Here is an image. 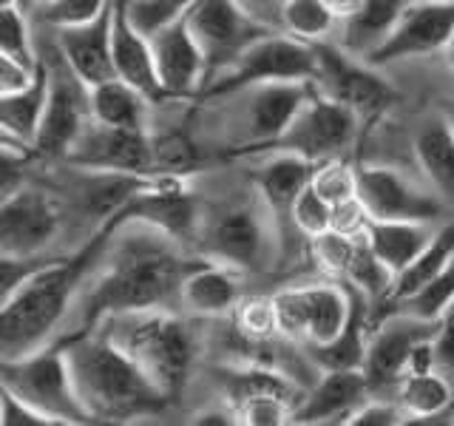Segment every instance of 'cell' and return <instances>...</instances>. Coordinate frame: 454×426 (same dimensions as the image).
Returning a JSON list of instances; mask_svg holds the SVG:
<instances>
[{
    "mask_svg": "<svg viewBox=\"0 0 454 426\" xmlns=\"http://www.w3.org/2000/svg\"><path fill=\"white\" fill-rule=\"evenodd\" d=\"M199 253L145 219L120 217L97 239V250L80 288L68 335L89 333L111 312L176 310L179 293Z\"/></svg>",
    "mask_w": 454,
    "mask_h": 426,
    "instance_id": "1",
    "label": "cell"
},
{
    "mask_svg": "<svg viewBox=\"0 0 454 426\" xmlns=\"http://www.w3.org/2000/svg\"><path fill=\"white\" fill-rule=\"evenodd\" d=\"M193 250L207 262L231 264L250 279L281 273V241L264 196L247 168H202Z\"/></svg>",
    "mask_w": 454,
    "mask_h": 426,
    "instance_id": "2",
    "label": "cell"
},
{
    "mask_svg": "<svg viewBox=\"0 0 454 426\" xmlns=\"http://www.w3.org/2000/svg\"><path fill=\"white\" fill-rule=\"evenodd\" d=\"M316 83H250L182 103V122L207 162L262 154L284 134Z\"/></svg>",
    "mask_w": 454,
    "mask_h": 426,
    "instance_id": "3",
    "label": "cell"
},
{
    "mask_svg": "<svg viewBox=\"0 0 454 426\" xmlns=\"http://www.w3.org/2000/svg\"><path fill=\"white\" fill-rule=\"evenodd\" d=\"M97 239L68 259L37 267L9 296L0 298V361L26 359L43 347L66 341Z\"/></svg>",
    "mask_w": 454,
    "mask_h": 426,
    "instance_id": "4",
    "label": "cell"
},
{
    "mask_svg": "<svg viewBox=\"0 0 454 426\" xmlns=\"http://www.w3.org/2000/svg\"><path fill=\"white\" fill-rule=\"evenodd\" d=\"M71 369V381L91 423H125L153 418L170 406L162 390L142 373V367L111 344L97 330L60 341Z\"/></svg>",
    "mask_w": 454,
    "mask_h": 426,
    "instance_id": "5",
    "label": "cell"
},
{
    "mask_svg": "<svg viewBox=\"0 0 454 426\" xmlns=\"http://www.w3.org/2000/svg\"><path fill=\"white\" fill-rule=\"evenodd\" d=\"M99 233L66 202V196L37 170V160L28 174L4 191L0 202V256L14 259H68L85 250Z\"/></svg>",
    "mask_w": 454,
    "mask_h": 426,
    "instance_id": "6",
    "label": "cell"
},
{
    "mask_svg": "<svg viewBox=\"0 0 454 426\" xmlns=\"http://www.w3.org/2000/svg\"><path fill=\"white\" fill-rule=\"evenodd\" d=\"M94 330L131 355L170 404L182 401L202 361L199 319L176 310H131L111 312Z\"/></svg>",
    "mask_w": 454,
    "mask_h": 426,
    "instance_id": "7",
    "label": "cell"
},
{
    "mask_svg": "<svg viewBox=\"0 0 454 426\" xmlns=\"http://www.w3.org/2000/svg\"><path fill=\"white\" fill-rule=\"evenodd\" d=\"M241 165L247 168L255 188L264 196L270 217L276 222L278 241H281V273H293L295 267L309 264V239L295 227V202L301 191L316 177V162L290 151H262L241 156Z\"/></svg>",
    "mask_w": 454,
    "mask_h": 426,
    "instance_id": "8",
    "label": "cell"
},
{
    "mask_svg": "<svg viewBox=\"0 0 454 426\" xmlns=\"http://www.w3.org/2000/svg\"><path fill=\"white\" fill-rule=\"evenodd\" d=\"M0 390L46 415L51 426L91 423L71 381L63 344H49L26 359L0 361Z\"/></svg>",
    "mask_w": 454,
    "mask_h": 426,
    "instance_id": "9",
    "label": "cell"
},
{
    "mask_svg": "<svg viewBox=\"0 0 454 426\" xmlns=\"http://www.w3.org/2000/svg\"><path fill=\"white\" fill-rule=\"evenodd\" d=\"M361 114H355L349 106L338 99L312 91L301 108L293 114L290 125L267 151H290L304 156L309 162H330V160H349L352 151L358 148V139L364 134Z\"/></svg>",
    "mask_w": 454,
    "mask_h": 426,
    "instance_id": "10",
    "label": "cell"
},
{
    "mask_svg": "<svg viewBox=\"0 0 454 426\" xmlns=\"http://www.w3.org/2000/svg\"><path fill=\"white\" fill-rule=\"evenodd\" d=\"M355 188L372 219L449 222L454 210L426 185L415 170L397 162H355Z\"/></svg>",
    "mask_w": 454,
    "mask_h": 426,
    "instance_id": "11",
    "label": "cell"
},
{
    "mask_svg": "<svg viewBox=\"0 0 454 426\" xmlns=\"http://www.w3.org/2000/svg\"><path fill=\"white\" fill-rule=\"evenodd\" d=\"M318 49L287 32H267L241 51L231 66L216 71L202 94H219L250 83H316ZM199 94V97H202ZM196 99V97H193Z\"/></svg>",
    "mask_w": 454,
    "mask_h": 426,
    "instance_id": "12",
    "label": "cell"
},
{
    "mask_svg": "<svg viewBox=\"0 0 454 426\" xmlns=\"http://www.w3.org/2000/svg\"><path fill=\"white\" fill-rule=\"evenodd\" d=\"M40 63L49 75V103L43 114V125L35 142L37 160L57 162L68 154L71 142L77 139L82 125L91 120V97L71 66L63 60V54L51 46L46 37V49H40Z\"/></svg>",
    "mask_w": 454,
    "mask_h": 426,
    "instance_id": "13",
    "label": "cell"
},
{
    "mask_svg": "<svg viewBox=\"0 0 454 426\" xmlns=\"http://www.w3.org/2000/svg\"><path fill=\"white\" fill-rule=\"evenodd\" d=\"M318 49V91L349 106L361 114L364 122H375L383 114H389L397 103V91L383 77V68L369 66L366 60L347 54L335 43H316Z\"/></svg>",
    "mask_w": 454,
    "mask_h": 426,
    "instance_id": "14",
    "label": "cell"
},
{
    "mask_svg": "<svg viewBox=\"0 0 454 426\" xmlns=\"http://www.w3.org/2000/svg\"><path fill=\"white\" fill-rule=\"evenodd\" d=\"M437 321L411 316L403 310H387L372 319L366 341L364 375L372 395L395 398L397 383L409 373V355L423 338L437 335Z\"/></svg>",
    "mask_w": 454,
    "mask_h": 426,
    "instance_id": "15",
    "label": "cell"
},
{
    "mask_svg": "<svg viewBox=\"0 0 454 426\" xmlns=\"http://www.w3.org/2000/svg\"><path fill=\"white\" fill-rule=\"evenodd\" d=\"M184 18H188L191 32L196 35L199 46L205 51V60H207L205 83L224 66H231L253 40H259L267 32H276V28L250 18V14L241 9L239 0H196V6L184 14Z\"/></svg>",
    "mask_w": 454,
    "mask_h": 426,
    "instance_id": "16",
    "label": "cell"
},
{
    "mask_svg": "<svg viewBox=\"0 0 454 426\" xmlns=\"http://www.w3.org/2000/svg\"><path fill=\"white\" fill-rule=\"evenodd\" d=\"M57 162L94 170H122V174H156L153 137L151 131L114 128L91 117L71 142L68 154Z\"/></svg>",
    "mask_w": 454,
    "mask_h": 426,
    "instance_id": "17",
    "label": "cell"
},
{
    "mask_svg": "<svg viewBox=\"0 0 454 426\" xmlns=\"http://www.w3.org/2000/svg\"><path fill=\"white\" fill-rule=\"evenodd\" d=\"M451 35H454V4L420 0V4H415L406 12V18L392 32V37L366 63L387 71L389 66L418 60V57L426 54H443Z\"/></svg>",
    "mask_w": 454,
    "mask_h": 426,
    "instance_id": "18",
    "label": "cell"
},
{
    "mask_svg": "<svg viewBox=\"0 0 454 426\" xmlns=\"http://www.w3.org/2000/svg\"><path fill=\"white\" fill-rule=\"evenodd\" d=\"M151 46L156 57V75L165 99H193L199 97L207 77V60L191 32L188 18L170 23L151 35Z\"/></svg>",
    "mask_w": 454,
    "mask_h": 426,
    "instance_id": "19",
    "label": "cell"
},
{
    "mask_svg": "<svg viewBox=\"0 0 454 426\" xmlns=\"http://www.w3.org/2000/svg\"><path fill=\"white\" fill-rule=\"evenodd\" d=\"M51 46L63 54V60L71 66V71L89 85L106 83L117 77L114 71V4L99 14L97 20L71 26V28H57V32H46Z\"/></svg>",
    "mask_w": 454,
    "mask_h": 426,
    "instance_id": "20",
    "label": "cell"
},
{
    "mask_svg": "<svg viewBox=\"0 0 454 426\" xmlns=\"http://www.w3.org/2000/svg\"><path fill=\"white\" fill-rule=\"evenodd\" d=\"M411 170L454 210V125L437 111L423 114L409 137Z\"/></svg>",
    "mask_w": 454,
    "mask_h": 426,
    "instance_id": "21",
    "label": "cell"
},
{
    "mask_svg": "<svg viewBox=\"0 0 454 426\" xmlns=\"http://www.w3.org/2000/svg\"><path fill=\"white\" fill-rule=\"evenodd\" d=\"M250 276L231 264L202 262L191 270L179 293V312L188 319L231 316L239 302L250 293Z\"/></svg>",
    "mask_w": 454,
    "mask_h": 426,
    "instance_id": "22",
    "label": "cell"
},
{
    "mask_svg": "<svg viewBox=\"0 0 454 426\" xmlns=\"http://www.w3.org/2000/svg\"><path fill=\"white\" fill-rule=\"evenodd\" d=\"M369 395L364 369H330L307 390L293 423H349Z\"/></svg>",
    "mask_w": 454,
    "mask_h": 426,
    "instance_id": "23",
    "label": "cell"
},
{
    "mask_svg": "<svg viewBox=\"0 0 454 426\" xmlns=\"http://www.w3.org/2000/svg\"><path fill=\"white\" fill-rule=\"evenodd\" d=\"M111 54H114V71H117L120 80L131 83L134 89L148 94L153 103H165L160 75H156V57H153L151 37L142 35L134 26V20L128 18L125 0H114Z\"/></svg>",
    "mask_w": 454,
    "mask_h": 426,
    "instance_id": "24",
    "label": "cell"
},
{
    "mask_svg": "<svg viewBox=\"0 0 454 426\" xmlns=\"http://www.w3.org/2000/svg\"><path fill=\"white\" fill-rule=\"evenodd\" d=\"M415 4H420V0H364L358 12L340 20L330 43L358 57V60H369L392 37V32L401 26L406 12Z\"/></svg>",
    "mask_w": 454,
    "mask_h": 426,
    "instance_id": "25",
    "label": "cell"
},
{
    "mask_svg": "<svg viewBox=\"0 0 454 426\" xmlns=\"http://www.w3.org/2000/svg\"><path fill=\"white\" fill-rule=\"evenodd\" d=\"M307 304V341L304 344H330L344 333L352 316V293L340 279L309 276L298 279Z\"/></svg>",
    "mask_w": 454,
    "mask_h": 426,
    "instance_id": "26",
    "label": "cell"
},
{
    "mask_svg": "<svg viewBox=\"0 0 454 426\" xmlns=\"http://www.w3.org/2000/svg\"><path fill=\"white\" fill-rule=\"evenodd\" d=\"M443 225V222H440ZM437 222H411V219H372L366 222V241L378 259L387 264L395 279L429 248L437 233Z\"/></svg>",
    "mask_w": 454,
    "mask_h": 426,
    "instance_id": "27",
    "label": "cell"
},
{
    "mask_svg": "<svg viewBox=\"0 0 454 426\" xmlns=\"http://www.w3.org/2000/svg\"><path fill=\"white\" fill-rule=\"evenodd\" d=\"M89 97H91V117L106 125L131 128V131H151L156 122L160 103H153L148 94H142L131 83H125L120 77L91 85Z\"/></svg>",
    "mask_w": 454,
    "mask_h": 426,
    "instance_id": "28",
    "label": "cell"
},
{
    "mask_svg": "<svg viewBox=\"0 0 454 426\" xmlns=\"http://www.w3.org/2000/svg\"><path fill=\"white\" fill-rule=\"evenodd\" d=\"M406 423H440L454 418V378L440 369L432 373H409L395 390Z\"/></svg>",
    "mask_w": 454,
    "mask_h": 426,
    "instance_id": "29",
    "label": "cell"
},
{
    "mask_svg": "<svg viewBox=\"0 0 454 426\" xmlns=\"http://www.w3.org/2000/svg\"><path fill=\"white\" fill-rule=\"evenodd\" d=\"M46 103H49V75L46 66L40 63V77L35 80V85H28L20 94L0 97V134L35 148L43 125V114H46Z\"/></svg>",
    "mask_w": 454,
    "mask_h": 426,
    "instance_id": "30",
    "label": "cell"
},
{
    "mask_svg": "<svg viewBox=\"0 0 454 426\" xmlns=\"http://www.w3.org/2000/svg\"><path fill=\"white\" fill-rule=\"evenodd\" d=\"M454 256V219L443 222L437 227L434 239L429 241V248H426L415 262H411L401 276L395 279V288H392V298L387 302V307H392L395 302H401V298H409L415 296L420 288H426L440 270L446 267V262ZM383 307V310H387ZM378 310V312H383ZM375 312V316H378Z\"/></svg>",
    "mask_w": 454,
    "mask_h": 426,
    "instance_id": "31",
    "label": "cell"
},
{
    "mask_svg": "<svg viewBox=\"0 0 454 426\" xmlns=\"http://www.w3.org/2000/svg\"><path fill=\"white\" fill-rule=\"evenodd\" d=\"M0 54L26 66H40V43L32 14L23 6V0L0 4Z\"/></svg>",
    "mask_w": 454,
    "mask_h": 426,
    "instance_id": "32",
    "label": "cell"
},
{
    "mask_svg": "<svg viewBox=\"0 0 454 426\" xmlns=\"http://www.w3.org/2000/svg\"><path fill=\"white\" fill-rule=\"evenodd\" d=\"M340 20L330 12L324 0H287L281 9V28L298 40L307 43H326L338 32Z\"/></svg>",
    "mask_w": 454,
    "mask_h": 426,
    "instance_id": "33",
    "label": "cell"
},
{
    "mask_svg": "<svg viewBox=\"0 0 454 426\" xmlns=\"http://www.w3.org/2000/svg\"><path fill=\"white\" fill-rule=\"evenodd\" d=\"M111 4L114 0H49V4H26L23 0L37 32H57V28L91 23Z\"/></svg>",
    "mask_w": 454,
    "mask_h": 426,
    "instance_id": "34",
    "label": "cell"
},
{
    "mask_svg": "<svg viewBox=\"0 0 454 426\" xmlns=\"http://www.w3.org/2000/svg\"><path fill=\"white\" fill-rule=\"evenodd\" d=\"M451 298H454V256L446 262V267L440 270V273L429 284H426V288H420L415 296L401 298V302H395L387 310H403V312H411V316L437 321L440 316H443V310L449 307ZM387 310H383V312H387ZM378 316H380V312H378Z\"/></svg>",
    "mask_w": 454,
    "mask_h": 426,
    "instance_id": "35",
    "label": "cell"
},
{
    "mask_svg": "<svg viewBox=\"0 0 454 426\" xmlns=\"http://www.w3.org/2000/svg\"><path fill=\"white\" fill-rule=\"evenodd\" d=\"M236 327L250 338H270L281 333L278 330V312H276V302L273 293H255L250 290L245 298L239 302V307L231 312Z\"/></svg>",
    "mask_w": 454,
    "mask_h": 426,
    "instance_id": "36",
    "label": "cell"
},
{
    "mask_svg": "<svg viewBox=\"0 0 454 426\" xmlns=\"http://www.w3.org/2000/svg\"><path fill=\"white\" fill-rule=\"evenodd\" d=\"M196 6V0H125L128 18L142 35H156L160 28L182 20Z\"/></svg>",
    "mask_w": 454,
    "mask_h": 426,
    "instance_id": "37",
    "label": "cell"
},
{
    "mask_svg": "<svg viewBox=\"0 0 454 426\" xmlns=\"http://www.w3.org/2000/svg\"><path fill=\"white\" fill-rule=\"evenodd\" d=\"M312 185H316L318 193H321L330 205L347 202V199L358 196V188H355V162H349V160H330V162H321V165L316 168V177H312Z\"/></svg>",
    "mask_w": 454,
    "mask_h": 426,
    "instance_id": "38",
    "label": "cell"
},
{
    "mask_svg": "<svg viewBox=\"0 0 454 426\" xmlns=\"http://www.w3.org/2000/svg\"><path fill=\"white\" fill-rule=\"evenodd\" d=\"M236 415L239 423L245 426H281V423H293L295 404L281 395H259L241 404L236 409Z\"/></svg>",
    "mask_w": 454,
    "mask_h": 426,
    "instance_id": "39",
    "label": "cell"
},
{
    "mask_svg": "<svg viewBox=\"0 0 454 426\" xmlns=\"http://www.w3.org/2000/svg\"><path fill=\"white\" fill-rule=\"evenodd\" d=\"M295 227L301 231L307 239H316L321 236L324 231H330L333 227V205L326 202V199L318 193L316 185H307V188L301 191V196H298L295 202Z\"/></svg>",
    "mask_w": 454,
    "mask_h": 426,
    "instance_id": "40",
    "label": "cell"
},
{
    "mask_svg": "<svg viewBox=\"0 0 454 426\" xmlns=\"http://www.w3.org/2000/svg\"><path fill=\"white\" fill-rule=\"evenodd\" d=\"M406 423V415L401 404L387 395H369L366 401L355 409L347 426H401Z\"/></svg>",
    "mask_w": 454,
    "mask_h": 426,
    "instance_id": "41",
    "label": "cell"
},
{
    "mask_svg": "<svg viewBox=\"0 0 454 426\" xmlns=\"http://www.w3.org/2000/svg\"><path fill=\"white\" fill-rule=\"evenodd\" d=\"M37 77H40V66L35 68V66H26L0 54V97L26 91L28 85H35Z\"/></svg>",
    "mask_w": 454,
    "mask_h": 426,
    "instance_id": "42",
    "label": "cell"
},
{
    "mask_svg": "<svg viewBox=\"0 0 454 426\" xmlns=\"http://www.w3.org/2000/svg\"><path fill=\"white\" fill-rule=\"evenodd\" d=\"M0 423L4 426H51L46 415H40L37 409L23 404L20 398L0 390Z\"/></svg>",
    "mask_w": 454,
    "mask_h": 426,
    "instance_id": "43",
    "label": "cell"
},
{
    "mask_svg": "<svg viewBox=\"0 0 454 426\" xmlns=\"http://www.w3.org/2000/svg\"><path fill=\"white\" fill-rule=\"evenodd\" d=\"M437 335H434V347H437V367L440 373H446L454 378V298L449 307L443 310V316L437 319Z\"/></svg>",
    "mask_w": 454,
    "mask_h": 426,
    "instance_id": "44",
    "label": "cell"
},
{
    "mask_svg": "<svg viewBox=\"0 0 454 426\" xmlns=\"http://www.w3.org/2000/svg\"><path fill=\"white\" fill-rule=\"evenodd\" d=\"M241 9H245L250 18H255L259 23L270 26V28H281V9L287 0H239Z\"/></svg>",
    "mask_w": 454,
    "mask_h": 426,
    "instance_id": "45",
    "label": "cell"
},
{
    "mask_svg": "<svg viewBox=\"0 0 454 426\" xmlns=\"http://www.w3.org/2000/svg\"><path fill=\"white\" fill-rule=\"evenodd\" d=\"M324 4L330 6V12L335 14L338 20H347L349 14H355V12L361 9L364 0H324Z\"/></svg>",
    "mask_w": 454,
    "mask_h": 426,
    "instance_id": "46",
    "label": "cell"
},
{
    "mask_svg": "<svg viewBox=\"0 0 454 426\" xmlns=\"http://www.w3.org/2000/svg\"><path fill=\"white\" fill-rule=\"evenodd\" d=\"M443 57H446V66H449V71L454 75V35H451V40H449V46L443 49Z\"/></svg>",
    "mask_w": 454,
    "mask_h": 426,
    "instance_id": "47",
    "label": "cell"
},
{
    "mask_svg": "<svg viewBox=\"0 0 454 426\" xmlns=\"http://www.w3.org/2000/svg\"><path fill=\"white\" fill-rule=\"evenodd\" d=\"M26 4H49V0H26Z\"/></svg>",
    "mask_w": 454,
    "mask_h": 426,
    "instance_id": "48",
    "label": "cell"
},
{
    "mask_svg": "<svg viewBox=\"0 0 454 426\" xmlns=\"http://www.w3.org/2000/svg\"><path fill=\"white\" fill-rule=\"evenodd\" d=\"M432 4H454V0H432Z\"/></svg>",
    "mask_w": 454,
    "mask_h": 426,
    "instance_id": "49",
    "label": "cell"
},
{
    "mask_svg": "<svg viewBox=\"0 0 454 426\" xmlns=\"http://www.w3.org/2000/svg\"><path fill=\"white\" fill-rule=\"evenodd\" d=\"M451 125H454V120H451Z\"/></svg>",
    "mask_w": 454,
    "mask_h": 426,
    "instance_id": "50",
    "label": "cell"
}]
</instances>
